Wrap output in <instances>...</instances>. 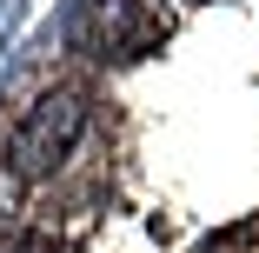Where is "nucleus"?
I'll return each instance as SVG.
<instances>
[{
  "mask_svg": "<svg viewBox=\"0 0 259 253\" xmlns=\"http://www.w3.org/2000/svg\"><path fill=\"white\" fill-rule=\"evenodd\" d=\"M80 133H87V87H47L33 107H27V120L7 133V173L14 180H54L67 160H73V147H80Z\"/></svg>",
  "mask_w": 259,
  "mask_h": 253,
  "instance_id": "f257e3e1",
  "label": "nucleus"
},
{
  "mask_svg": "<svg viewBox=\"0 0 259 253\" xmlns=\"http://www.w3.org/2000/svg\"><path fill=\"white\" fill-rule=\"evenodd\" d=\"M87 47H100L107 60L146 54V47H153V20H146V7H140V0H100V14H93V40H87Z\"/></svg>",
  "mask_w": 259,
  "mask_h": 253,
  "instance_id": "f03ea898",
  "label": "nucleus"
},
{
  "mask_svg": "<svg viewBox=\"0 0 259 253\" xmlns=\"http://www.w3.org/2000/svg\"><path fill=\"white\" fill-rule=\"evenodd\" d=\"M0 253H60V240H54V233H40V227H27V233H14Z\"/></svg>",
  "mask_w": 259,
  "mask_h": 253,
  "instance_id": "7ed1b4c3",
  "label": "nucleus"
}]
</instances>
